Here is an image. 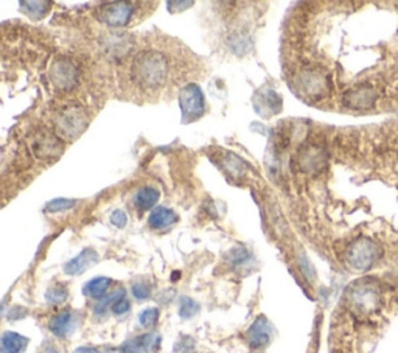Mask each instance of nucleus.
<instances>
[{
  "mask_svg": "<svg viewBox=\"0 0 398 353\" xmlns=\"http://www.w3.org/2000/svg\"><path fill=\"white\" fill-rule=\"evenodd\" d=\"M131 75L142 89H158L168 77L167 58L156 50L140 51L132 61Z\"/></svg>",
  "mask_w": 398,
  "mask_h": 353,
  "instance_id": "nucleus-1",
  "label": "nucleus"
},
{
  "mask_svg": "<svg viewBox=\"0 0 398 353\" xmlns=\"http://www.w3.org/2000/svg\"><path fill=\"white\" fill-rule=\"evenodd\" d=\"M381 249L377 243L368 238H358L345 252L349 267L355 271H367L380 260Z\"/></svg>",
  "mask_w": 398,
  "mask_h": 353,
  "instance_id": "nucleus-2",
  "label": "nucleus"
},
{
  "mask_svg": "<svg viewBox=\"0 0 398 353\" xmlns=\"http://www.w3.org/2000/svg\"><path fill=\"white\" fill-rule=\"evenodd\" d=\"M87 127V117L83 108L78 105H65L55 117L58 134L65 139H77Z\"/></svg>",
  "mask_w": 398,
  "mask_h": 353,
  "instance_id": "nucleus-3",
  "label": "nucleus"
},
{
  "mask_svg": "<svg viewBox=\"0 0 398 353\" xmlns=\"http://www.w3.org/2000/svg\"><path fill=\"white\" fill-rule=\"evenodd\" d=\"M79 78V69L70 58H58L50 68V79L56 89L72 91Z\"/></svg>",
  "mask_w": 398,
  "mask_h": 353,
  "instance_id": "nucleus-4",
  "label": "nucleus"
},
{
  "mask_svg": "<svg viewBox=\"0 0 398 353\" xmlns=\"http://www.w3.org/2000/svg\"><path fill=\"white\" fill-rule=\"evenodd\" d=\"M181 111L184 122H193L199 119L205 111V101L201 87L198 84L191 83L184 87L179 95Z\"/></svg>",
  "mask_w": 398,
  "mask_h": 353,
  "instance_id": "nucleus-5",
  "label": "nucleus"
},
{
  "mask_svg": "<svg viewBox=\"0 0 398 353\" xmlns=\"http://www.w3.org/2000/svg\"><path fill=\"white\" fill-rule=\"evenodd\" d=\"M136 4L131 2H109L103 4L98 10L100 20L109 27H124L134 18Z\"/></svg>",
  "mask_w": 398,
  "mask_h": 353,
  "instance_id": "nucleus-6",
  "label": "nucleus"
},
{
  "mask_svg": "<svg viewBox=\"0 0 398 353\" xmlns=\"http://www.w3.org/2000/svg\"><path fill=\"white\" fill-rule=\"evenodd\" d=\"M32 148L34 156L38 159L50 160L60 156L64 150V145L56 136L49 134V132H42V134L34 139Z\"/></svg>",
  "mask_w": 398,
  "mask_h": 353,
  "instance_id": "nucleus-7",
  "label": "nucleus"
},
{
  "mask_svg": "<svg viewBox=\"0 0 398 353\" xmlns=\"http://www.w3.org/2000/svg\"><path fill=\"white\" fill-rule=\"evenodd\" d=\"M350 300L359 312L367 313L372 312L378 307L380 296L377 290L371 285H359L357 288H353L350 293Z\"/></svg>",
  "mask_w": 398,
  "mask_h": 353,
  "instance_id": "nucleus-8",
  "label": "nucleus"
},
{
  "mask_svg": "<svg viewBox=\"0 0 398 353\" xmlns=\"http://www.w3.org/2000/svg\"><path fill=\"white\" fill-rule=\"evenodd\" d=\"M297 162L302 172L305 173H314L319 172L321 168L323 167V162H326V158H323V151L319 146H304L300 148V151L297 153Z\"/></svg>",
  "mask_w": 398,
  "mask_h": 353,
  "instance_id": "nucleus-9",
  "label": "nucleus"
},
{
  "mask_svg": "<svg viewBox=\"0 0 398 353\" xmlns=\"http://www.w3.org/2000/svg\"><path fill=\"white\" fill-rule=\"evenodd\" d=\"M272 326L267 318H259L248 330V341L252 349H262L272 340Z\"/></svg>",
  "mask_w": 398,
  "mask_h": 353,
  "instance_id": "nucleus-10",
  "label": "nucleus"
},
{
  "mask_svg": "<svg viewBox=\"0 0 398 353\" xmlns=\"http://www.w3.org/2000/svg\"><path fill=\"white\" fill-rule=\"evenodd\" d=\"M77 323H78V319H77L75 313L70 310H64L51 318L49 323V328H50V332L58 338H68L69 335L75 332Z\"/></svg>",
  "mask_w": 398,
  "mask_h": 353,
  "instance_id": "nucleus-11",
  "label": "nucleus"
},
{
  "mask_svg": "<svg viewBox=\"0 0 398 353\" xmlns=\"http://www.w3.org/2000/svg\"><path fill=\"white\" fill-rule=\"evenodd\" d=\"M160 338L158 335L146 333L123 344L122 353H154L159 349Z\"/></svg>",
  "mask_w": 398,
  "mask_h": 353,
  "instance_id": "nucleus-12",
  "label": "nucleus"
},
{
  "mask_svg": "<svg viewBox=\"0 0 398 353\" xmlns=\"http://www.w3.org/2000/svg\"><path fill=\"white\" fill-rule=\"evenodd\" d=\"M98 260V254L94 249H84L83 252H79L75 259H72L69 263H65L64 273L68 276H78L83 274L84 271L92 267V264Z\"/></svg>",
  "mask_w": 398,
  "mask_h": 353,
  "instance_id": "nucleus-13",
  "label": "nucleus"
},
{
  "mask_svg": "<svg viewBox=\"0 0 398 353\" xmlns=\"http://www.w3.org/2000/svg\"><path fill=\"white\" fill-rule=\"evenodd\" d=\"M176 222H178V215H176L174 210L167 209V207L153 209V212L148 217L150 227H153V229H156V231L167 229V227L174 224Z\"/></svg>",
  "mask_w": 398,
  "mask_h": 353,
  "instance_id": "nucleus-14",
  "label": "nucleus"
},
{
  "mask_svg": "<svg viewBox=\"0 0 398 353\" xmlns=\"http://www.w3.org/2000/svg\"><path fill=\"white\" fill-rule=\"evenodd\" d=\"M300 86L304 87V91L309 95V97H321V94L326 91L327 83L319 73L305 72L300 78Z\"/></svg>",
  "mask_w": 398,
  "mask_h": 353,
  "instance_id": "nucleus-15",
  "label": "nucleus"
},
{
  "mask_svg": "<svg viewBox=\"0 0 398 353\" xmlns=\"http://www.w3.org/2000/svg\"><path fill=\"white\" fill-rule=\"evenodd\" d=\"M159 198H160V193L158 188L142 187L140 190H137V193L134 196V204H136V207H139L140 210H150V209H154V205L158 204Z\"/></svg>",
  "mask_w": 398,
  "mask_h": 353,
  "instance_id": "nucleus-16",
  "label": "nucleus"
},
{
  "mask_svg": "<svg viewBox=\"0 0 398 353\" xmlns=\"http://www.w3.org/2000/svg\"><path fill=\"white\" fill-rule=\"evenodd\" d=\"M28 340L14 332H6L2 336V350L4 353H22L27 349Z\"/></svg>",
  "mask_w": 398,
  "mask_h": 353,
  "instance_id": "nucleus-17",
  "label": "nucleus"
},
{
  "mask_svg": "<svg viewBox=\"0 0 398 353\" xmlns=\"http://www.w3.org/2000/svg\"><path fill=\"white\" fill-rule=\"evenodd\" d=\"M110 285H113V281L108 277H97V278H92L91 282H87L84 285V294L89 297H105V294L108 293V290L110 288Z\"/></svg>",
  "mask_w": 398,
  "mask_h": 353,
  "instance_id": "nucleus-18",
  "label": "nucleus"
},
{
  "mask_svg": "<svg viewBox=\"0 0 398 353\" xmlns=\"http://www.w3.org/2000/svg\"><path fill=\"white\" fill-rule=\"evenodd\" d=\"M20 6H24V10L28 16L33 19H41L46 16L50 10V2H20Z\"/></svg>",
  "mask_w": 398,
  "mask_h": 353,
  "instance_id": "nucleus-19",
  "label": "nucleus"
},
{
  "mask_svg": "<svg viewBox=\"0 0 398 353\" xmlns=\"http://www.w3.org/2000/svg\"><path fill=\"white\" fill-rule=\"evenodd\" d=\"M68 296H69V293H68V288H65V286L55 285V286H51V288L47 291L46 299H47L49 304L60 305V304L65 302V299H68Z\"/></svg>",
  "mask_w": 398,
  "mask_h": 353,
  "instance_id": "nucleus-20",
  "label": "nucleus"
},
{
  "mask_svg": "<svg viewBox=\"0 0 398 353\" xmlns=\"http://www.w3.org/2000/svg\"><path fill=\"white\" fill-rule=\"evenodd\" d=\"M159 321V310L158 308H146L142 313L139 314V322L140 326L145 328H150L153 326H156V322Z\"/></svg>",
  "mask_w": 398,
  "mask_h": 353,
  "instance_id": "nucleus-21",
  "label": "nucleus"
},
{
  "mask_svg": "<svg viewBox=\"0 0 398 353\" xmlns=\"http://www.w3.org/2000/svg\"><path fill=\"white\" fill-rule=\"evenodd\" d=\"M198 312H199V304L195 302L193 299H190V297H184L182 299L181 308H179L181 318L190 319V318H193V316H196Z\"/></svg>",
  "mask_w": 398,
  "mask_h": 353,
  "instance_id": "nucleus-22",
  "label": "nucleus"
},
{
  "mask_svg": "<svg viewBox=\"0 0 398 353\" xmlns=\"http://www.w3.org/2000/svg\"><path fill=\"white\" fill-rule=\"evenodd\" d=\"M75 201L73 200H61V198H58V200H53L51 203L47 204V210L49 212H63V210H69L72 207H75Z\"/></svg>",
  "mask_w": 398,
  "mask_h": 353,
  "instance_id": "nucleus-23",
  "label": "nucleus"
},
{
  "mask_svg": "<svg viewBox=\"0 0 398 353\" xmlns=\"http://www.w3.org/2000/svg\"><path fill=\"white\" fill-rule=\"evenodd\" d=\"M132 294L137 300H145L150 297L151 294V286L146 282H137L132 285Z\"/></svg>",
  "mask_w": 398,
  "mask_h": 353,
  "instance_id": "nucleus-24",
  "label": "nucleus"
},
{
  "mask_svg": "<svg viewBox=\"0 0 398 353\" xmlns=\"http://www.w3.org/2000/svg\"><path fill=\"white\" fill-rule=\"evenodd\" d=\"M227 259H229V262H231L232 267H240L241 263L248 262V259H249V252L246 251V249L237 248V249H233V251L229 254V257H227Z\"/></svg>",
  "mask_w": 398,
  "mask_h": 353,
  "instance_id": "nucleus-25",
  "label": "nucleus"
},
{
  "mask_svg": "<svg viewBox=\"0 0 398 353\" xmlns=\"http://www.w3.org/2000/svg\"><path fill=\"white\" fill-rule=\"evenodd\" d=\"M129 308H131L129 300L127 299V296H124V297L117 300V302L113 305V308H110V312H113L115 316H122L124 313H128Z\"/></svg>",
  "mask_w": 398,
  "mask_h": 353,
  "instance_id": "nucleus-26",
  "label": "nucleus"
},
{
  "mask_svg": "<svg viewBox=\"0 0 398 353\" xmlns=\"http://www.w3.org/2000/svg\"><path fill=\"white\" fill-rule=\"evenodd\" d=\"M110 223H113L114 226L117 227H124L128 223V217H127V213H124L123 210H114L113 212V215H110Z\"/></svg>",
  "mask_w": 398,
  "mask_h": 353,
  "instance_id": "nucleus-27",
  "label": "nucleus"
},
{
  "mask_svg": "<svg viewBox=\"0 0 398 353\" xmlns=\"http://www.w3.org/2000/svg\"><path fill=\"white\" fill-rule=\"evenodd\" d=\"M75 353H101V352L94 347H79Z\"/></svg>",
  "mask_w": 398,
  "mask_h": 353,
  "instance_id": "nucleus-28",
  "label": "nucleus"
},
{
  "mask_svg": "<svg viewBox=\"0 0 398 353\" xmlns=\"http://www.w3.org/2000/svg\"><path fill=\"white\" fill-rule=\"evenodd\" d=\"M47 353H58V352H56L55 349H49V350H47Z\"/></svg>",
  "mask_w": 398,
  "mask_h": 353,
  "instance_id": "nucleus-29",
  "label": "nucleus"
}]
</instances>
